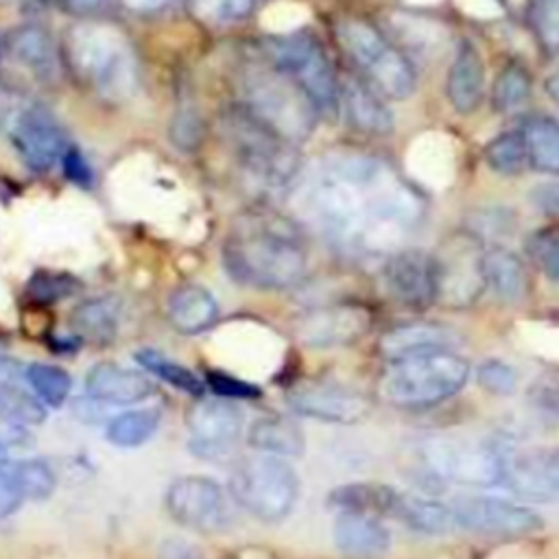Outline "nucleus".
<instances>
[{
    "label": "nucleus",
    "mask_w": 559,
    "mask_h": 559,
    "mask_svg": "<svg viewBox=\"0 0 559 559\" xmlns=\"http://www.w3.org/2000/svg\"><path fill=\"white\" fill-rule=\"evenodd\" d=\"M304 218L330 240L371 255H391L421 223L424 201L384 162L336 151L293 183Z\"/></svg>",
    "instance_id": "f257e3e1"
},
{
    "label": "nucleus",
    "mask_w": 559,
    "mask_h": 559,
    "mask_svg": "<svg viewBox=\"0 0 559 559\" xmlns=\"http://www.w3.org/2000/svg\"><path fill=\"white\" fill-rule=\"evenodd\" d=\"M223 264L234 282L282 290L304 280L308 253L293 225L253 214L240 218L225 238Z\"/></svg>",
    "instance_id": "f03ea898"
},
{
    "label": "nucleus",
    "mask_w": 559,
    "mask_h": 559,
    "mask_svg": "<svg viewBox=\"0 0 559 559\" xmlns=\"http://www.w3.org/2000/svg\"><path fill=\"white\" fill-rule=\"evenodd\" d=\"M63 57L79 81L109 100L127 98L138 83L133 48L124 33L111 24L81 20L70 26Z\"/></svg>",
    "instance_id": "7ed1b4c3"
},
{
    "label": "nucleus",
    "mask_w": 559,
    "mask_h": 559,
    "mask_svg": "<svg viewBox=\"0 0 559 559\" xmlns=\"http://www.w3.org/2000/svg\"><path fill=\"white\" fill-rule=\"evenodd\" d=\"M469 378V362L454 349L389 362L380 397L397 408H428L454 397Z\"/></svg>",
    "instance_id": "20e7f679"
},
{
    "label": "nucleus",
    "mask_w": 559,
    "mask_h": 559,
    "mask_svg": "<svg viewBox=\"0 0 559 559\" xmlns=\"http://www.w3.org/2000/svg\"><path fill=\"white\" fill-rule=\"evenodd\" d=\"M502 441L474 437H424L411 454L419 467L417 478L465 487L502 485Z\"/></svg>",
    "instance_id": "39448f33"
},
{
    "label": "nucleus",
    "mask_w": 559,
    "mask_h": 559,
    "mask_svg": "<svg viewBox=\"0 0 559 559\" xmlns=\"http://www.w3.org/2000/svg\"><path fill=\"white\" fill-rule=\"evenodd\" d=\"M227 127L238 168L249 183L262 190L293 188L301 173L293 142L275 133L245 107L234 109Z\"/></svg>",
    "instance_id": "423d86ee"
},
{
    "label": "nucleus",
    "mask_w": 559,
    "mask_h": 559,
    "mask_svg": "<svg viewBox=\"0 0 559 559\" xmlns=\"http://www.w3.org/2000/svg\"><path fill=\"white\" fill-rule=\"evenodd\" d=\"M262 55L308 96L319 116L336 118L341 109V81L314 35L306 31L273 35L264 39Z\"/></svg>",
    "instance_id": "0eeeda50"
},
{
    "label": "nucleus",
    "mask_w": 559,
    "mask_h": 559,
    "mask_svg": "<svg viewBox=\"0 0 559 559\" xmlns=\"http://www.w3.org/2000/svg\"><path fill=\"white\" fill-rule=\"evenodd\" d=\"M242 90V107L275 133L293 144L310 135L319 116L317 109L308 96L266 59L264 63H253L245 70Z\"/></svg>",
    "instance_id": "6e6552de"
},
{
    "label": "nucleus",
    "mask_w": 559,
    "mask_h": 559,
    "mask_svg": "<svg viewBox=\"0 0 559 559\" xmlns=\"http://www.w3.org/2000/svg\"><path fill=\"white\" fill-rule=\"evenodd\" d=\"M336 37L345 52L365 70L376 90L389 98L404 100L417 87L413 61L393 46L371 22L360 17H343L336 24Z\"/></svg>",
    "instance_id": "1a4fd4ad"
},
{
    "label": "nucleus",
    "mask_w": 559,
    "mask_h": 559,
    "mask_svg": "<svg viewBox=\"0 0 559 559\" xmlns=\"http://www.w3.org/2000/svg\"><path fill=\"white\" fill-rule=\"evenodd\" d=\"M229 491L238 507L262 522L284 520L299 496V480L286 459L253 454L242 459L229 478Z\"/></svg>",
    "instance_id": "9d476101"
},
{
    "label": "nucleus",
    "mask_w": 559,
    "mask_h": 559,
    "mask_svg": "<svg viewBox=\"0 0 559 559\" xmlns=\"http://www.w3.org/2000/svg\"><path fill=\"white\" fill-rule=\"evenodd\" d=\"M485 245L469 229L448 234L432 251L435 301L448 308H467L485 290Z\"/></svg>",
    "instance_id": "9b49d317"
},
{
    "label": "nucleus",
    "mask_w": 559,
    "mask_h": 559,
    "mask_svg": "<svg viewBox=\"0 0 559 559\" xmlns=\"http://www.w3.org/2000/svg\"><path fill=\"white\" fill-rule=\"evenodd\" d=\"M456 528L489 537H524L544 528V520L528 507L487 493H463L450 500Z\"/></svg>",
    "instance_id": "f8f14e48"
},
{
    "label": "nucleus",
    "mask_w": 559,
    "mask_h": 559,
    "mask_svg": "<svg viewBox=\"0 0 559 559\" xmlns=\"http://www.w3.org/2000/svg\"><path fill=\"white\" fill-rule=\"evenodd\" d=\"M168 515L201 533L223 531L231 522V511L223 487L207 476L175 478L164 498Z\"/></svg>",
    "instance_id": "ddd939ff"
},
{
    "label": "nucleus",
    "mask_w": 559,
    "mask_h": 559,
    "mask_svg": "<svg viewBox=\"0 0 559 559\" xmlns=\"http://www.w3.org/2000/svg\"><path fill=\"white\" fill-rule=\"evenodd\" d=\"M502 485L533 500L559 498V445L502 450Z\"/></svg>",
    "instance_id": "4468645a"
},
{
    "label": "nucleus",
    "mask_w": 559,
    "mask_h": 559,
    "mask_svg": "<svg viewBox=\"0 0 559 559\" xmlns=\"http://www.w3.org/2000/svg\"><path fill=\"white\" fill-rule=\"evenodd\" d=\"M288 406L328 424H358L371 413V400L362 391L338 382H304L290 389Z\"/></svg>",
    "instance_id": "2eb2a0df"
},
{
    "label": "nucleus",
    "mask_w": 559,
    "mask_h": 559,
    "mask_svg": "<svg viewBox=\"0 0 559 559\" xmlns=\"http://www.w3.org/2000/svg\"><path fill=\"white\" fill-rule=\"evenodd\" d=\"M11 142L33 173H48L70 146L55 116L41 107H24L11 122Z\"/></svg>",
    "instance_id": "dca6fc26"
},
{
    "label": "nucleus",
    "mask_w": 559,
    "mask_h": 559,
    "mask_svg": "<svg viewBox=\"0 0 559 559\" xmlns=\"http://www.w3.org/2000/svg\"><path fill=\"white\" fill-rule=\"evenodd\" d=\"M245 426V415L234 402H199L188 415L190 448L203 459H225L236 445Z\"/></svg>",
    "instance_id": "f3484780"
},
{
    "label": "nucleus",
    "mask_w": 559,
    "mask_h": 559,
    "mask_svg": "<svg viewBox=\"0 0 559 559\" xmlns=\"http://www.w3.org/2000/svg\"><path fill=\"white\" fill-rule=\"evenodd\" d=\"M371 328V312L358 304H334L304 312L295 334L310 347H341L358 341Z\"/></svg>",
    "instance_id": "a211bd4d"
},
{
    "label": "nucleus",
    "mask_w": 559,
    "mask_h": 559,
    "mask_svg": "<svg viewBox=\"0 0 559 559\" xmlns=\"http://www.w3.org/2000/svg\"><path fill=\"white\" fill-rule=\"evenodd\" d=\"M456 142L450 133L439 129L417 133L404 157L411 179L430 192H443L452 186L456 179Z\"/></svg>",
    "instance_id": "6ab92c4d"
},
{
    "label": "nucleus",
    "mask_w": 559,
    "mask_h": 559,
    "mask_svg": "<svg viewBox=\"0 0 559 559\" xmlns=\"http://www.w3.org/2000/svg\"><path fill=\"white\" fill-rule=\"evenodd\" d=\"M384 284L389 295L408 308L435 304L432 253L417 247H402L384 262Z\"/></svg>",
    "instance_id": "aec40b11"
},
{
    "label": "nucleus",
    "mask_w": 559,
    "mask_h": 559,
    "mask_svg": "<svg viewBox=\"0 0 559 559\" xmlns=\"http://www.w3.org/2000/svg\"><path fill=\"white\" fill-rule=\"evenodd\" d=\"M485 61L478 46L461 39L445 74V94L452 109L461 116L474 114L485 98Z\"/></svg>",
    "instance_id": "412c9836"
},
{
    "label": "nucleus",
    "mask_w": 559,
    "mask_h": 559,
    "mask_svg": "<svg viewBox=\"0 0 559 559\" xmlns=\"http://www.w3.org/2000/svg\"><path fill=\"white\" fill-rule=\"evenodd\" d=\"M456 345H461V336L452 328L432 321H411L395 325L386 330L378 341V349L389 362L419 354L454 349Z\"/></svg>",
    "instance_id": "4be33fe9"
},
{
    "label": "nucleus",
    "mask_w": 559,
    "mask_h": 559,
    "mask_svg": "<svg viewBox=\"0 0 559 559\" xmlns=\"http://www.w3.org/2000/svg\"><path fill=\"white\" fill-rule=\"evenodd\" d=\"M332 535L336 548L352 559L382 557L389 552L393 542L391 531L378 515L356 511H338Z\"/></svg>",
    "instance_id": "5701e85b"
},
{
    "label": "nucleus",
    "mask_w": 559,
    "mask_h": 559,
    "mask_svg": "<svg viewBox=\"0 0 559 559\" xmlns=\"http://www.w3.org/2000/svg\"><path fill=\"white\" fill-rule=\"evenodd\" d=\"M9 57L41 83H52L59 74V52L52 37L37 24H22L7 35Z\"/></svg>",
    "instance_id": "b1692460"
},
{
    "label": "nucleus",
    "mask_w": 559,
    "mask_h": 559,
    "mask_svg": "<svg viewBox=\"0 0 559 559\" xmlns=\"http://www.w3.org/2000/svg\"><path fill=\"white\" fill-rule=\"evenodd\" d=\"M85 391L96 404H133L153 395L155 384L135 369L100 362L87 371Z\"/></svg>",
    "instance_id": "393cba45"
},
{
    "label": "nucleus",
    "mask_w": 559,
    "mask_h": 559,
    "mask_svg": "<svg viewBox=\"0 0 559 559\" xmlns=\"http://www.w3.org/2000/svg\"><path fill=\"white\" fill-rule=\"evenodd\" d=\"M341 107L349 124L369 135H389L395 127L393 111L380 98V92L360 79L341 81Z\"/></svg>",
    "instance_id": "a878e982"
},
{
    "label": "nucleus",
    "mask_w": 559,
    "mask_h": 559,
    "mask_svg": "<svg viewBox=\"0 0 559 559\" xmlns=\"http://www.w3.org/2000/svg\"><path fill=\"white\" fill-rule=\"evenodd\" d=\"M168 319L181 334H199L210 330L218 319L214 295L199 284H181L168 297Z\"/></svg>",
    "instance_id": "bb28decb"
},
{
    "label": "nucleus",
    "mask_w": 559,
    "mask_h": 559,
    "mask_svg": "<svg viewBox=\"0 0 559 559\" xmlns=\"http://www.w3.org/2000/svg\"><path fill=\"white\" fill-rule=\"evenodd\" d=\"M391 518L421 535H445L456 531V520L450 502H441L421 493L400 491Z\"/></svg>",
    "instance_id": "cd10ccee"
},
{
    "label": "nucleus",
    "mask_w": 559,
    "mask_h": 559,
    "mask_svg": "<svg viewBox=\"0 0 559 559\" xmlns=\"http://www.w3.org/2000/svg\"><path fill=\"white\" fill-rule=\"evenodd\" d=\"M485 280L493 295L504 304H520L528 295L526 266L518 253L502 245H491L485 249L483 258Z\"/></svg>",
    "instance_id": "c85d7f7f"
},
{
    "label": "nucleus",
    "mask_w": 559,
    "mask_h": 559,
    "mask_svg": "<svg viewBox=\"0 0 559 559\" xmlns=\"http://www.w3.org/2000/svg\"><path fill=\"white\" fill-rule=\"evenodd\" d=\"M400 489L384 483H349L336 487L328 502L338 511L369 513L378 518H391Z\"/></svg>",
    "instance_id": "c756f323"
},
{
    "label": "nucleus",
    "mask_w": 559,
    "mask_h": 559,
    "mask_svg": "<svg viewBox=\"0 0 559 559\" xmlns=\"http://www.w3.org/2000/svg\"><path fill=\"white\" fill-rule=\"evenodd\" d=\"M528 166L539 175L559 177V122L550 116L535 114L522 124Z\"/></svg>",
    "instance_id": "7c9ffc66"
},
{
    "label": "nucleus",
    "mask_w": 559,
    "mask_h": 559,
    "mask_svg": "<svg viewBox=\"0 0 559 559\" xmlns=\"http://www.w3.org/2000/svg\"><path fill=\"white\" fill-rule=\"evenodd\" d=\"M249 445L258 452L275 454V456H299L306 448V437L299 424L288 417H260L249 428Z\"/></svg>",
    "instance_id": "2f4dec72"
},
{
    "label": "nucleus",
    "mask_w": 559,
    "mask_h": 559,
    "mask_svg": "<svg viewBox=\"0 0 559 559\" xmlns=\"http://www.w3.org/2000/svg\"><path fill=\"white\" fill-rule=\"evenodd\" d=\"M120 323V301L116 297H94L81 301L70 317L76 336L92 343H109Z\"/></svg>",
    "instance_id": "473e14b6"
},
{
    "label": "nucleus",
    "mask_w": 559,
    "mask_h": 559,
    "mask_svg": "<svg viewBox=\"0 0 559 559\" xmlns=\"http://www.w3.org/2000/svg\"><path fill=\"white\" fill-rule=\"evenodd\" d=\"M391 31L404 48L424 57L435 55L450 39V31L445 28V24H441L439 20L411 13H393Z\"/></svg>",
    "instance_id": "72a5a7b5"
},
{
    "label": "nucleus",
    "mask_w": 559,
    "mask_h": 559,
    "mask_svg": "<svg viewBox=\"0 0 559 559\" xmlns=\"http://www.w3.org/2000/svg\"><path fill=\"white\" fill-rule=\"evenodd\" d=\"M159 426V411L157 408H138L114 417L107 424L105 437L109 443L118 448H138L146 443Z\"/></svg>",
    "instance_id": "f704fd0d"
},
{
    "label": "nucleus",
    "mask_w": 559,
    "mask_h": 559,
    "mask_svg": "<svg viewBox=\"0 0 559 559\" xmlns=\"http://www.w3.org/2000/svg\"><path fill=\"white\" fill-rule=\"evenodd\" d=\"M531 85H533L531 74L522 63L518 61L504 63L491 83V94H489L491 107L498 114H509L522 107L531 96Z\"/></svg>",
    "instance_id": "c9c22d12"
},
{
    "label": "nucleus",
    "mask_w": 559,
    "mask_h": 559,
    "mask_svg": "<svg viewBox=\"0 0 559 559\" xmlns=\"http://www.w3.org/2000/svg\"><path fill=\"white\" fill-rule=\"evenodd\" d=\"M485 164L502 175V177H515L524 170V166L528 164V155H526V142L522 131H504L498 133L496 138H491L485 144L483 151Z\"/></svg>",
    "instance_id": "e433bc0d"
},
{
    "label": "nucleus",
    "mask_w": 559,
    "mask_h": 559,
    "mask_svg": "<svg viewBox=\"0 0 559 559\" xmlns=\"http://www.w3.org/2000/svg\"><path fill=\"white\" fill-rule=\"evenodd\" d=\"M135 360L151 371L153 376H157L159 380H166L168 384H173L179 391H186L190 395H201L205 389V382H201V378L197 373H192L188 367L175 362L173 358L159 354L157 349H140L135 354Z\"/></svg>",
    "instance_id": "4c0bfd02"
},
{
    "label": "nucleus",
    "mask_w": 559,
    "mask_h": 559,
    "mask_svg": "<svg viewBox=\"0 0 559 559\" xmlns=\"http://www.w3.org/2000/svg\"><path fill=\"white\" fill-rule=\"evenodd\" d=\"M24 378L33 386L35 395L46 404V406H61L72 389V380L68 371H63L57 365H44V362H33L24 369Z\"/></svg>",
    "instance_id": "58836bf2"
},
{
    "label": "nucleus",
    "mask_w": 559,
    "mask_h": 559,
    "mask_svg": "<svg viewBox=\"0 0 559 559\" xmlns=\"http://www.w3.org/2000/svg\"><path fill=\"white\" fill-rule=\"evenodd\" d=\"M526 22L548 55H559V0H526Z\"/></svg>",
    "instance_id": "ea45409f"
},
{
    "label": "nucleus",
    "mask_w": 559,
    "mask_h": 559,
    "mask_svg": "<svg viewBox=\"0 0 559 559\" xmlns=\"http://www.w3.org/2000/svg\"><path fill=\"white\" fill-rule=\"evenodd\" d=\"M9 467H11V474L26 500H44L55 491L57 478H55L52 467L46 461L26 459V461H17Z\"/></svg>",
    "instance_id": "a19ab883"
},
{
    "label": "nucleus",
    "mask_w": 559,
    "mask_h": 559,
    "mask_svg": "<svg viewBox=\"0 0 559 559\" xmlns=\"http://www.w3.org/2000/svg\"><path fill=\"white\" fill-rule=\"evenodd\" d=\"M81 290V282L61 271H37L26 284V297L37 304H52Z\"/></svg>",
    "instance_id": "79ce46f5"
},
{
    "label": "nucleus",
    "mask_w": 559,
    "mask_h": 559,
    "mask_svg": "<svg viewBox=\"0 0 559 559\" xmlns=\"http://www.w3.org/2000/svg\"><path fill=\"white\" fill-rule=\"evenodd\" d=\"M531 262L552 282H559V225L539 227L526 238Z\"/></svg>",
    "instance_id": "37998d69"
},
{
    "label": "nucleus",
    "mask_w": 559,
    "mask_h": 559,
    "mask_svg": "<svg viewBox=\"0 0 559 559\" xmlns=\"http://www.w3.org/2000/svg\"><path fill=\"white\" fill-rule=\"evenodd\" d=\"M0 413L9 415L11 419H15L24 426L41 424L46 419L44 402L31 393L17 389L15 384L0 389Z\"/></svg>",
    "instance_id": "c03bdc74"
},
{
    "label": "nucleus",
    "mask_w": 559,
    "mask_h": 559,
    "mask_svg": "<svg viewBox=\"0 0 559 559\" xmlns=\"http://www.w3.org/2000/svg\"><path fill=\"white\" fill-rule=\"evenodd\" d=\"M194 17L210 24H227L247 17L253 9V0H188Z\"/></svg>",
    "instance_id": "a18cd8bd"
},
{
    "label": "nucleus",
    "mask_w": 559,
    "mask_h": 559,
    "mask_svg": "<svg viewBox=\"0 0 559 559\" xmlns=\"http://www.w3.org/2000/svg\"><path fill=\"white\" fill-rule=\"evenodd\" d=\"M518 369L500 358H487L476 367V382L480 389L496 395H511L518 389Z\"/></svg>",
    "instance_id": "49530a36"
},
{
    "label": "nucleus",
    "mask_w": 559,
    "mask_h": 559,
    "mask_svg": "<svg viewBox=\"0 0 559 559\" xmlns=\"http://www.w3.org/2000/svg\"><path fill=\"white\" fill-rule=\"evenodd\" d=\"M515 227V216L509 212V207H485L476 212L469 221V231H474L480 240L483 236H504L511 234Z\"/></svg>",
    "instance_id": "de8ad7c7"
},
{
    "label": "nucleus",
    "mask_w": 559,
    "mask_h": 559,
    "mask_svg": "<svg viewBox=\"0 0 559 559\" xmlns=\"http://www.w3.org/2000/svg\"><path fill=\"white\" fill-rule=\"evenodd\" d=\"M205 384L221 397L227 400H253L260 395V389L251 382H245L240 378H234L223 371H207L205 373Z\"/></svg>",
    "instance_id": "09e8293b"
},
{
    "label": "nucleus",
    "mask_w": 559,
    "mask_h": 559,
    "mask_svg": "<svg viewBox=\"0 0 559 559\" xmlns=\"http://www.w3.org/2000/svg\"><path fill=\"white\" fill-rule=\"evenodd\" d=\"M61 168H63V175L74 181L76 186H90L92 179H94V173H92V166L90 162L85 159V155L76 148V146H68L66 153L61 155Z\"/></svg>",
    "instance_id": "8fccbe9b"
},
{
    "label": "nucleus",
    "mask_w": 559,
    "mask_h": 559,
    "mask_svg": "<svg viewBox=\"0 0 559 559\" xmlns=\"http://www.w3.org/2000/svg\"><path fill=\"white\" fill-rule=\"evenodd\" d=\"M24 500L26 498L13 478L11 467L2 465L0 467V520L15 513Z\"/></svg>",
    "instance_id": "3c124183"
},
{
    "label": "nucleus",
    "mask_w": 559,
    "mask_h": 559,
    "mask_svg": "<svg viewBox=\"0 0 559 559\" xmlns=\"http://www.w3.org/2000/svg\"><path fill=\"white\" fill-rule=\"evenodd\" d=\"M531 203L546 216L559 218V181H542L531 188Z\"/></svg>",
    "instance_id": "603ef678"
},
{
    "label": "nucleus",
    "mask_w": 559,
    "mask_h": 559,
    "mask_svg": "<svg viewBox=\"0 0 559 559\" xmlns=\"http://www.w3.org/2000/svg\"><path fill=\"white\" fill-rule=\"evenodd\" d=\"M461 13L474 20H496L504 15L502 0H454Z\"/></svg>",
    "instance_id": "864d4df0"
},
{
    "label": "nucleus",
    "mask_w": 559,
    "mask_h": 559,
    "mask_svg": "<svg viewBox=\"0 0 559 559\" xmlns=\"http://www.w3.org/2000/svg\"><path fill=\"white\" fill-rule=\"evenodd\" d=\"M31 441L28 428L15 419H11L9 415L0 413V448H22Z\"/></svg>",
    "instance_id": "5fc2aeb1"
},
{
    "label": "nucleus",
    "mask_w": 559,
    "mask_h": 559,
    "mask_svg": "<svg viewBox=\"0 0 559 559\" xmlns=\"http://www.w3.org/2000/svg\"><path fill=\"white\" fill-rule=\"evenodd\" d=\"M533 402L535 406H539L542 411L550 413V415H557L559 417V378L555 380H546L542 384H537L533 389Z\"/></svg>",
    "instance_id": "6e6d98bb"
},
{
    "label": "nucleus",
    "mask_w": 559,
    "mask_h": 559,
    "mask_svg": "<svg viewBox=\"0 0 559 559\" xmlns=\"http://www.w3.org/2000/svg\"><path fill=\"white\" fill-rule=\"evenodd\" d=\"M159 559H203V552L186 539H166L159 548Z\"/></svg>",
    "instance_id": "4d7b16f0"
},
{
    "label": "nucleus",
    "mask_w": 559,
    "mask_h": 559,
    "mask_svg": "<svg viewBox=\"0 0 559 559\" xmlns=\"http://www.w3.org/2000/svg\"><path fill=\"white\" fill-rule=\"evenodd\" d=\"M63 4V9L81 20H90L96 13L103 11V7L107 4V0H59Z\"/></svg>",
    "instance_id": "13d9d810"
},
{
    "label": "nucleus",
    "mask_w": 559,
    "mask_h": 559,
    "mask_svg": "<svg viewBox=\"0 0 559 559\" xmlns=\"http://www.w3.org/2000/svg\"><path fill=\"white\" fill-rule=\"evenodd\" d=\"M20 376H22V365L11 356L0 354V389L9 386V384H15V380Z\"/></svg>",
    "instance_id": "bf43d9fd"
},
{
    "label": "nucleus",
    "mask_w": 559,
    "mask_h": 559,
    "mask_svg": "<svg viewBox=\"0 0 559 559\" xmlns=\"http://www.w3.org/2000/svg\"><path fill=\"white\" fill-rule=\"evenodd\" d=\"M129 11H135V13H153V11H159L164 7H168L173 0H120Z\"/></svg>",
    "instance_id": "052dcab7"
},
{
    "label": "nucleus",
    "mask_w": 559,
    "mask_h": 559,
    "mask_svg": "<svg viewBox=\"0 0 559 559\" xmlns=\"http://www.w3.org/2000/svg\"><path fill=\"white\" fill-rule=\"evenodd\" d=\"M546 92L552 100L559 103V70L552 72L548 79H546Z\"/></svg>",
    "instance_id": "680f3d73"
},
{
    "label": "nucleus",
    "mask_w": 559,
    "mask_h": 559,
    "mask_svg": "<svg viewBox=\"0 0 559 559\" xmlns=\"http://www.w3.org/2000/svg\"><path fill=\"white\" fill-rule=\"evenodd\" d=\"M411 4H417V7H430V4H439L441 0H406Z\"/></svg>",
    "instance_id": "e2e57ef3"
}]
</instances>
